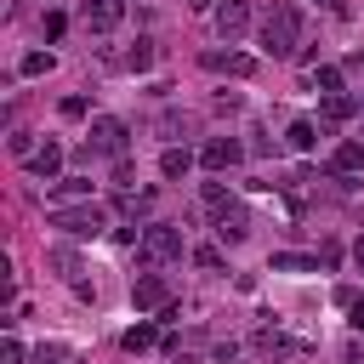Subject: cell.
I'll return each instance as SVG.
<instances>
[{
  "label": "cell",
  "mask_w": 364,
  "mask_h": 364,
  "mask_svg": "<svg viewBox=\"0 0 364 364\" xmlns=\"http://www.w3.org/2000/svg\"><path fill=\"white\" fill-rule=\"evenodd\" d=\"M313 80H318V91H324V97H336V91H341V68H330V63H324Z\"/></svg>",
  "instance_id": "obj_23"
},
{
  "label": "cell",
  "mask_w": 364,
  "mask_h": 364,
  "mask_svg": "<svg viewBox=\"0 0 364 364\" xmlns=\"http://www.w3.org/2000/svg\"><path fill=\"white\" fill-rule=\"evenodd\" d=\"M119 210H125V216H148V210H154V188H136V193L125 188V193H119Z\"/></svg>",
  "instance_id": "obj_17"
},
{
  "label": "cell",
  "mask_w": 364,
  "mask_h": 364,
  "mask_svg": "<svg viewBox=\"0 0 364 364\" xmlns=\"http://www.w3.org/2000/svg\"><path fill=\"white\" fill-rule=\"evenodd\" d=\"M28 171H34V176H46V182H57V171H63V142H51V136H46V142L28 154Z\"/></svg>",
  "instance_id": "obj_9"
},
{
  "label": "cell",
  "mask_w": 364,
  "mask_h": 364,
  "mask_svg": "<svg viewBox=\"0 0 364 364\" xmlns=\"http://www.w3.org/2000/svg\"><path fill=\"white\" fill-rule=\"evenodd\" d=\"M330 171H336V176H353V171H364V148H358V142H341V148L330 154Z\"/></svg>",
  "instance_id": "obj_14"
},
{
  "label": "cell",
  "mask_w": 364,
  "mask_h": 364,
  "mask_svg": "<svg viewBox=\"0 0 364 364\" xmlns=\"http://www.w3.org/2000/svg\"><path fill=\"white\" fill-rule=\"evenodd\" d=\"M239 159H245V142H233V136H210V142L199 148V165H205V171H216V176H222V171H233Z\"/></svg>",
  "instance_id": "obj_6"
},
{
  "label": "cell",
  "mask_w": 364,
  "mask_h": 364,
  "mask_svg": "<svg viewBox=\"0 0 364 364\" xmlns=\"http://www.w3.org/2000/svg\"><path fill=\"white\" fill-rule=\"evenodd\" d=\"M256 34H262V51H267V57H296V46H301V11H296L290 0H273V6L262 11Z\"/></svg>",
  "instance_id": "obj_1"
},
{
  "label": "cell",
  "mask_w": 364,
  "mask_h": 364,
  "mask_svg": "<svg viewBox=\"0 0 364 364\" xmlns=\"http://www.w3.org/2000/svg\"><path fill=\"white\" fill-rule=\"evenodd\" d=\"M46 68H51V51H28V57H23V74H28V80L46 74Z\"/></svg>",
  "instance_id": "obj_25"
},
{
  "label": "cell",
  "mask_w": 364,
  "mask_h": 364,
  "mask_svg": "<svg viewBox=\"0 0 364 364\" xmlns=\"http://www.w3.org/2000/svg\"><path fill=\"white\" fill-rule=\"evenodd\" d=\"M159 171H165L171 182H182V176L193 171V154H188V148H165V159H159Z\"/></svg>",
  "instance_id": "obj_15"
},
{
  "label": "cell",
  "mask_w": 364,
  "mask_h": 364,
  "mask_svg": "<svg viewBox=\"0 0 364 364\" xmlns=\"http://www.w3.org/2000/svg\"><path fill=\"white\" fill-rule=\"evenodd\" d=\"M284 142H290V148H301V154H307V148H313V142H318V125H313V119H296V125H290V131H284Z\"/></svg>",
  "instance_id": "obj_18"
},
{
  "label": "cell",
  "mask_w": 364,
  "mask_h": 364,
  "mask_svg": "<svg viewBox=\"0 0 364 364\" xmlns=\"http://www.w3.org/2000/svg\"><path fill=\"white\" fill-rule=\"evenodd\" d=\"M0 364H23V341H17V336L0 341Z\"/></svg>",
  "instance_id": "obj_26"
},
{
  "label": "cell",
  "mask_w": 364,
  "mask_h": 364,
  "mask_svg": "<svg viewBox=\"0 0 364 364\" xmlns=\"http://www.w3.org/2000/svg\"><path fill=\"white\" fill-rule=\"evenodd\" d=\"M245 28H250V6H245V0H222V6H216V34H222V40H239Z\"/></svg>",
  "instance_id": "obj_8"
},
{
  "label": "cell",
  "mask_w": 364,
  "mask_h": 364,
  "mask_svg": "<svg viewBox=\"0 0 364 364\" xmlns=\"http://www.w3.org/2000/svg\"><path fill=\"white\" fill-rule=\"evenodd\" d=\"M353 114H364V97H347V91L324 97V131H330V125H341V119H353Z\"/></svg>",
  "instance_id": "obj_13"
},
{
  "label": "cell",
  "mask_w": 364,
  "mask_h": 364,
  "mask_svg": "<svg viewBox=\"0 0 364 364\" xmlns=\"http://www.w3.org/2000/svg\"><path fill=\"white\" fill-rule=\"evenodd\" d=\"M199 205H205V216H210V222H228V216L239 210V199H233V193H228L222 182H205V193H199Z\"/></svg>",
  "instance_id": "obj_10"
},
{
  "label": "cell",
  "mask_w": 364,
  "mask_h": 364,
  "mask_svg": "<svg viewBox=\"0 0 364 364\" xmlns=\"http://www.w3.org/2000/svg\"><path fill=\"white\" fill-rule=\"evenodd\" d=\"M353 262H358V273H364V239H358V245H353Z\"/></svg>",
  "instance_id": "obj_35"
},
{
  "label": "cell",
  "mask_w": 364,
  "mask_h": 364,
  "mask_svg": "<svg viewBox=\"0 0 364 364\" xmlns=\"http://www.w3.org/2000/svg\"><path fill=\"white\" fill-rule=\"evenodd\" d=\"M182 6H193V11H205V6H210V0H182Z\"/></svg>",
  "instance_id": "obj_36"
},
{
  "label": "cell",
  "mask_w": 364,
  "mask_h": 364,
  "mask_svg": "<svg viewBox=\"0 0 364 364\" xmlns=\"http://www.w3.org/2000/svg\"><path fill=\"white\" fill-rule=\"evenodd\" d=\"M63 358H68L63 347H40V353H34V364H63Z\"/></svg>",
  "instance_id": "obj_32"
},
{
  "label": "cell",
  "mask_w": 364,
  "mask_h": 364,
  "mask_svg": "<svg viewBox=\"0 0 364 364\" xmlns=\"http://www.w3.org/2000/svg\"><path fill=\"white\" fill-rule=\"evenodd\" d=\"M148 63H154V46H148V40H136V51L114 57V68H148Z\"/></svg>",
  "instance_id": "obj_22"
},
{
  "label": "cell",
  "mask_w": 364,
  "mask_h": 364,
  "mask_svg": "<svg viewBox=\"0 0 364 364\" xmlns=\"http://www.w3.org/2000/svg\"><path fill=\"white\" fill-rule=\"evenodd\" d=\"M193 262H199V267H222V250H216V245H199Z\"/></svg>",
  "instance_id": "obj_30"
},
{
  "label": "cell",
  "mask_w": 364,
  "mask_h": 364,
  "mask_svg": "<svg viewBox=\"0 0 364 364\" xmlns=\"http://www.w3.org/2000/svg\"><path fill=\"white\" fill-rule=\"evenodd\" d=\"M171 364H199V358H188V353H176V358H171Z\"/></svg>",
  "instance_id": "obj_37"
},
{
  "label": "cell",
  "mask_w": 364,
  "mask_h": 364,
  "mask_svg": "<svg viewBox=\"0 0 364 364\" xmlns=\"http://www.w3.org/2000/svg\"><path fill=\"white\" fill-rule=\"evenodd\" d=\"M318 6H324L330 17H347V0H318Z\"/></svg>",
  "instance_id": "obj_34"
},
{
  "label": "cell",
  "mask_w": 364,
  "mask_h": 364,
  "mask_svg": "<svg viewBox=\"0 0 364 364\" xmlns=\"http://www.w3.org/2000/svg\"><path fill=\"white\" fill-rule=\"evenodd\" d=\"M51 228H63L68 239H97V233L108 228V216H102L97 205H57V210H51Z\"/></svg>",
  "instance_id": "obj_4"
},
{
  "label": "cell",
  "mask_w": 364,
  "mask_h": 364,
  "mask_svg": "<svg viewBox=\"0 0 364 364\" xmlns=\"http://www.w3.org/2000/svg\"><path fill=\"white\" fill-rule=\"evenodd\" d=\"M273 267H279V273H313L318 262H313V256H296V250H279V256H273Z\"/></svg>",
  "instance_id": "obj_21"
},
{
  "label": "cell",
  "mask_w": 364,
  "mask_h": 364,
  "mask_svg": "<svg viewBox=\"0 0 364 364\" xmlns=\"http://www.w3.org/2000/svg\"><path fill=\"white\" fill-rule=\"evenodd\" d=\"M125 11H131V0H85V6H80V17H85V28H91V34L119 28V23H125Z\"/></svg>",
  "instance_id": "obj_5"
},
{
  "label": "cell",
  "mask_w": 364,
  "mask_h": 364,
  "mask_svg": "<svg viewBox=\"0 0 364 364\" xmlns=\"http://www.w3.org/2000/svg\"><path fill=\"white\" fill-rule=\"evenodd\" d=\"M256 347H262L267 358H296V353H307L301 341H290V336H284V330H273V324H267V330H256Z\"/></svg>",
  "instance_id": "obj_11"
},
{
  "label": "cell",
  "mask_w": 364,
  "mask_h": 364,
  "mask_svg": "<svg viewBox=\"0 0 364 364\" xmlns=\"http://www.w3.org/2000/svg\"><path fill=\"white\" fill-rule=\"evenodd\" d=\"M165 301H171V284H165L159 273H142V279L131 284V307H136V313H159Z\"/></svg>",
  "instance_id": "obj_7"
},
{
  "label": "cell",
  "mask_w": 364,
  "mask_h": 364,
  "mask_svg": "<svg viewBox=\"0 0 364 364\" xmlns=\"http://www.w3.org/2000/svg\"><path fill=\"white\" fill-rule=\"evenodd\" d=\"M347 324H353V330H364V296H353V307H347Z\"/></svg>",
  "instance_id": "obj_33"
},
{
  "label": "cell",
  "mask_w": 364,
  "mask_h": 364,
  "mask_svg": "<svg viewBox=\"0 0 364 364\" xmlns=\"http://www.w3.org/2000/svg\"><path fill=\"white\" fill-rule=\"evenodd\" d=\"M85 154H97V159H125V154H131V125L114 119V114H97V119H91Z\"/></svg>",
  "instance_id": "obj_2"
},
{
  "label": "cell",
  "mask_w": 364,
  "mask_h": 364,
  "mask_svg": "<svg viewBox=\"0 0 364 364\" xmlns=\"http://www.w3.org/2000/svg\"><path fill=\"white\" fill-rule=\"evenodd\" d=\"M353 68H364V51H358V57H353Z\"/></svg>",
  "instance_id": "obj_38"
},
{
  "label": "cell",
  "mask_w": 364,
  "mask_h": 364,
  "mask_svg": "<svg viewBox=\"0 0 364 364\" xmlns=\"http://www.w3.org/2000/svg\"><path fill=\"white\" fill-rule=\"evenodd\" d=\"M205 68H216V74H233V80H245L256 63L245 57V51H205Z\"/></svg>",
  "instance_id": "obj_12"
},
{
  "label": "cell",
  "mask_w": 364,
  "mask_h": 364,
  "mask_svg": "<svg viewBox=\"0 0 364 364\" xmlns=\"http://www.w3.org/2000/svg\"><path fill=\"white\" fill-rule=\"evenodd\" d=\"M85 193H91L85 176H57V182H51V199H85Z\"/></svg>",
  "instance_id": "obj_19"
},
{
  "label": "cell",
  "mask_w": 364,
  "mask_h": 364,
  "mask_svg": "<svg viewBox=\"0 0 364 364\" xmlns=\"http://www.w3.org/2000/svg\"><path fill=\"white\" fill-rule=\"evenodd\" d=\"M63 28H68V17H63V11H46V40H57Z\"/></svg>",
  "instance_id": "obj_31"
},
{
  "label": "cell",
  "mask_w": 364,
  "mask_h": 364,
  "mask_svg": "<svg viewBox=\"0 0 364 364\" xmlns=\"http://www.w3.org/2000/svg\"><path fill=\"white\" fill-rule=\"evenodd\" d=\"M46 262H51V267H57V273H68V279H74V273H80V256H74V250H51V256H46Z\"/></svg>",
  "instance_id": "obj_24"
},
{
  "label": "cell",
  "mask_w": 364,
  "mask_h": 364,
  "mask_svg": "<svg viewBox=\"0 0 364 364\" xmlns=\"http://www.w3.org/2000/svg\"><path fill=\"white\" fill-rule=\"evenodd\" d=\"M136 256H142V267L176 262V256H182V228H176V222H154V228H142V239H136Z\"/></svg>",
  "instance_id": "obj_3"
},
{
  "label": "cell",
  "mask_w": 364,
  "mask_h": 364,
  "mask_svg": "<svg viewBox=\"0 0 364 364\" xmlns=\"http://www.w3.org/2000/svg\"><path fill=\"white\" fill-rule=\"evenodd\" d=\"M216 233H222V239H228V245H239V239H245V233H250V216H245V210H233V216H228V222H216Z\"/></svg>",
  "instance_id": "obj_20"
},
{
  "label": "cell",
  "mask_w": 364,
  "mask_h": 364,
  "mask_svg": "<svg viewBox=\"0 0 364 364\" xmlns=\"http://www.w3.org/2000/svg\"><path fill=\"white\" fill-rule=\"evenodd\" d=\"M154 341H159V330H154V324H131V330L119 336V347H125V353H148Z\"/></svg>",
  "instance_id": "obj_16"
},
{
  "label": "cell",
  "mask_w": 364,
  "mask_h": 364,
  "mask_svg": "<svg viewBox=\"0 0 364 364\" xmlns=\"http://www.w3.org/2000/svg\"><path fill=\"white\" fill-rule=\"evenodd\" d=\"M11 154L28 159V154H34V136H28V131H11Z\"/></svg>",
  "instance_id": "obj_28"
},
{
  "label": "cell",
  "mask_w": 364,
  "mask_h": 364,
  "mask_svg": "<svg viewBox=\"0 0 364 364\" xmlns=\"http://www.w3.org/2000/svg\"><path fill=\"white\" fill-rule=\"evenodd\" d=\"M136 182V171H131V159H114V188H131Z\"/></svg>",
  "instance_id": "obj_29"
},
{
  "label": "cell",
  "mask_w": 364,
  "mask_h": 364,
  "mask_svg": "<svg viewBox=\"0 0 364 364\" xmlns=\"http://www.w3.org/2000/svg\"><path fill=\"white\" fill-rule=\"evenodd\" d=\"M57 108H63V119H85V97H63Z\"/></svg>",
  "instance_id": "obj_27"
}]
</instances>
